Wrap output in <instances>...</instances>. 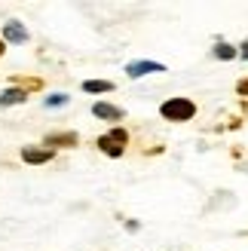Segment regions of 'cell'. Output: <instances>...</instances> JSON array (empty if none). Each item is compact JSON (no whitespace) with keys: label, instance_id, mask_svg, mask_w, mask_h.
<instances>
[{"label":"cell","instance_id":"15","mask_svg":"<svg viewBox=\"0 0 248 251\" xmlns=\"http://www.w3.org/2000/svg\"><path fill=\"white\" fill-rule=\"evenodd\" d=\"M3 49H6V43H3V37H0V55H3Z\"/></svg>","mask_w":248,"mask_h":251},{"label":"cell","instance_id":"2","mask_svg":"<svg viewBox=\"0 0 248 251\" xmlns=\"http://www.w3.org/2000/svg\"><path fill=\"white\" fill-rule=\"evenodd\" d=\"M126 144H129V132L120 129V126H117V129H110L107 135L98 138V150H101V153H107V156H114V159L126 153Z\"/></svg>","mask_w":248,"mask_h":251},{"label":"cell","instance_id":"4","mask_svg":"<svg viewBox=\"0 0 248 251\" xmlns=\"http://www.w3.org/2000/svg\"><path fill=\"white\" fill-rule=\"evenodd\" d=\"M52 156H55V150H49V147H22V159L28 166H43Z\"/></svg>","mask_w":248,"mask_h":251},{"label":"cell","instance_id":"3","mask_svg":"<svg viewBox=\"0 0 248 251\" xmlns=\"http://www.w3.org/2000/svg\"><path fill=\"white\" fill-rule=\"evenodd\" d=\"M166 65H159V61H129L126 65V74L132 80H138V77H147V74H163Z\"/></svg>","mask_w":248,"mask_h":251},{"label":"cell","instance_id":"6","mask_svg":"<svg viewBox=\"0 0 248 251\" xmlns=\"http://www.w3.org/2000/svg\"><path fill=\"white\" fill-rule=\"evenodd\" d=\"M28 31H25V25L22 22H6V28H3V40L6 43H28Z\"/></svg>","mask_w":248,"mask_h":251},{"label":"cell","instance_id":"12","mask_svg":"<svg viewBox=\"0 0 248 251\" xmlns=\"http://www.w3.org/2000/svg\"><path fill=\"white\" fill-rule=\"evenodd\" d=\"M40 80H19V89H40Z\"/></svg>","mask_w":248,"mask_h":251},{"label":"cell","instance_id":"13","mask_svg":"<svg viewBox=\"0 0 248 251\" xmlns=\"http://www.w3.org/2000/svg\"><path fill=\"white\" fill-rule=\"evenodd\" d=\"M236 92H239V95H248V80H242V83L236 86Z\"/></svg>","mask_w":248,"mask_h":251},{"label":"cell","instance_id":"8","mask_svg":"<svg viewBox=\"0 0 248 251\" xmlns=\"http://www.w3.org/2000/svg\"><path fill=\"white\" fill-rule=\"evenodd\" d=\"M92 114H95L98 120H123V110H120V107H114V104H107V101L92 104Z\"/></svg>","mask_w":248,"mask_h":251},{"label":"cell","instance_id":"10","mask_svg":"<svg viewBox=\"0 0 248 251\" xmlns=\"http://www.w3.org/2000/svg\"><path fill=\"white\" fill-rule=\"evenodd\" d=\"M236 52H239V49H236V46H230V43H218V46L212 49V55H215V58H221V61L236 58Z\"/></svg>","mask_w":248,"mask_h":251},{"label":"cell","instance_id":"1","mask_svg":"<svg viewBox=\"0 0 248 251\" xmlns=\"http://www.w3.org/2000/svg\"><path fill=\"white\" fill-rule=\"evenodd\" d=\"M159 114H163V120H169V123H187V120L196 117V104L190 98H169V101L159 107Z\"/></svg>","mask_w":248,"mask_h":251},{"label":"cell","instance_id":"5","mask_svg":"<svg viewBox=\"0 0 248 251\" xmlns=\"http://www.w3.org/2000/svg\"><path fill=\"white\" fill-rule=\"evenodd\" d=\"M46 144H49V150H55V147H77L80 138H77V132H52V135H46Z\"/></svg>","mask_w":248,"mask_h":251},{"label":"cell","instance_id":"9","mask_svg":"<svg viewBox=\"0 0 248 251\" xmlns=\"http://www.w3.org/2000/svg\"><path fill=\"white\" fill-rule=\"evenodd\" d=\"M83 92H114V83L110 80H86Z\"/></svg>","mask_w":248,"mask_h":251},{"label":"cell","instance_id":"7","mask_svg":"<svg viewBox=\"0 0 248 251\" xmlns=\"http://www.w3.org/2000/svg\"><path fill=\"white\" fill-rule=\"evenodd\" d=\"M28 101V92L19 89V86H12V89L0 92V107H9V104H25Z\"/></svg>","mask_w":248,"mask_h":251},{"label":"cell","instance_id":"14","mask_svg":"<svg viewBox=\"0 0 248 251\" xmlns=\"http://www.w3.org/2000/svg\"><path fill=\"white\" fill-rule=\"evenodd\" d=\"M239 55H242V58H245V61H248V40H245V43H242V46H239Z\"/></svg>","mask_w":248,"mask_h":251},{"label":"cell","instance_id":"11","mask_svg":"<svg viewBox=\"0 0 248 251\" xmlns=\"http://www.w3.org/2000/svg\"><path fill=\"white\" fill-rule=\"evenodd\" d=\"M61 104H68V95H49L46 98V107H61Z\"/></svg>","mask_w":248,"mask_h":251}]
</instances>
